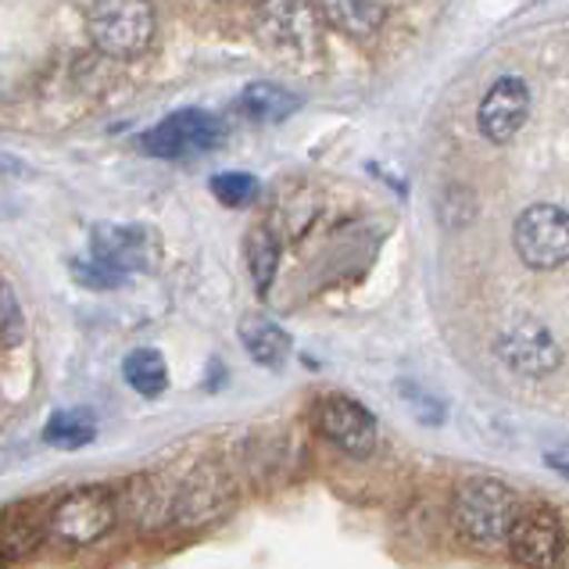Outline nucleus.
I'll use <instances>...</instances> for the list:
<instances>
[{"instance_id":"5","label":"nucleus","mask_w":569,"mask_h":569,"mask_svg":"<svg viewBox=\"0 0 569 569\" xmlns=\"http://www.w3.org/2000/svg\"><path fill=\"white\" fill-rule=\"evenodd\" d=\"M512 243L530 269H559L569 262V211L556 204H530L516 219Z\"/></svg>"},{"instance_id":"14","label":"nucleus","mask_w":569,"mask_h":569,"mask_svg":"<svg viewBox=\"0 0 569 569\" xmlns=\"http://www.w3.org/2000/svg\"><path fill=\"white\" fill-rule=\"evenodd\" d=\"M119 516L133 527H158L172 516L176 519V495H169L154 477H133L119 491Z\"/></svg>"},{"instance_id":"13","label":"nucleus","mask_w":569,"mask_h":569,"mask_svg":"<svg viewBox=\"0 0 569 569\" xmlns=\"http://www.w3.org/2000/svg\"><path fill=\"white\" fill-rule=\"evenodd\" d=\"M51 533L37 501H11L8 509H0V556L11 562H22L37 556L40 541Z\"/></svg>"},{"instance_id":"3","label":"nucleus","mask_w":569,"mask_h":569,"mask_svg":"<svg viewBox=\"0 0 569 569\" xmlns=\"http://www.w3.org/2000/svg\"><path fill=\"white\" fill-rule=\"evenodd\" d=\"M254 32L269 51L283 58H316L322 51L319 8L308 0H258Z\"/></svg>"},{"instance_id":"16","label":"nucleus","mask_w":569,"mask_h":569,"mask_svg":"<svg viewBox=\"0 0 569 569\" xmlns=\"http://www.w3.org/2000/svg\"><path fill=\"white\" fill-rule=\"evenodd\" d=\"M240 345L258 366L269 369H280L290 355V337L283 333V327H276L266 316H248L240 322Z\"/></svg>"},{"instance_id":"18","label":"nucleus","mask_w":569,"mask_h":569,"mask_svg":"<svg viewBox=\"0 0 569 569\" xmlns=\"http://www.w3.org/2000/svg\"><path fill=\"white\" fill-rule=\"evenodd\" d=\"M295 108H298L295 97H290L283 87H276V83H251L237 101V111H240V116H248L251 122H280Z\"/></svg>"},{"instance_id":"1","label":"nucleus","mask_w":569,"mask_h":569,"mask_svg":"<svg viewBox=\"0 0 569 569\" xmlns=\"http://www.w3.org/2000/svg\"><path fill=\"white\" fill-rule=\"evenodd\" d=\"M519 516V498L512 487L495 477H473L459 483L451 498V527L462 541L477 548L509 545V530Z\"/></svg>"},{"instance_id":"23","label":"nucleus","mask_w":569,"mask_h":569,"mask_svg":"<svg viewBox=\"0 0 569 569\" xmlns=\"http://www.w3.org/2000/svg\"><path fill=\"white\" fill-rule=\"evenodd\" d=\"M401 398L412 405V412H416L422 422H445V405H441V401H433L430 395H422L419 387L401 383Z\"/></svg>"},{"instance_id":"24","label":"nucleus","mask_w":569,"mask_h":569,"mask_svg":"<svg viewBox=\"0 0 569 569\" xmlns=\"http://www.w3.org/2000/svg\"><path fill=\"white\" fill-rule=\"evenodd\" d=\"M76 276H79V283H87V287H97V290H104V287H119L126 276H119L116 269H108L101 266L97 258H90V262H79L76 266Z\"/></svg>"},{"instance_id":"8","label":"nucleus","mask_w":569,"mask_h":569,"mask_svg":"<svg viewBox=\"0 0 569 569\" xmlns=\"http://www.w3.org/2000/svg\"><path fill=\"white\" fill-rule=\"evenodd\" d=\"M319 433L327 437L333 448L351 455V459H366L380 441L377 416H372L362 401L345 398V395H333L319 405Z\"/></svg>"},{"instance_id":"20","label":"nucleus","mask_w":569,"mask_h":569,"mask_svg":"<svg viewBox=\"0 0 569 569\" xmlns=\"http://www.w3.org/2000/svg\"><path fill=\"white\" fill-rule=\"evenodd\" d=\"M93 419L83 416V412H58L51 416V422L43 427V441L54 445V448H64V451H76L93 441Z\"/></svg>"},{"instance_id":"7","label":"nucleus","mask_w":569,"mask_h":569,"mask_svg":"<svg viewBox=\"0 0 569 569\" xmlns=\"http://www.w3.org/2000/svg\"><path fill=\"white\" fill-rule=\"evenodd\" d=\"M509 556L523 569H556L566 551V530L562 519L548 506L519 509L516 523L509 530Z\"/></svg>"},{"instance_id":"11","label":"nucleus","mask_w":569,"mask_h":569,"mask_svg":"<svg viewBox=\"0 0 569 569\" xmlns=\"http://www.w3.org/2000/svg\"><path fill=\"white\" fill-rule=\"evenodd\" d=\"M233 506V483L216 466H201L187 477V483L176 491V519L183 527H201L219 519Z\"/></svg>"},{"instance_id":"6","label":"nucleus","mask_w":569,"mask_h":569,"mask_svg":"<svg viewBox=\"0 0 569 569\" xmlns=\"http://www.w3.org/2000/svg\"><path fill=\"white\" fill-rule=\"evenodd\" d=\"M222 143V122L216 116L198 108L172 111L169 119H161L154 129L140 137V151L151 158H190L208 154Z\"/></svg>"},{"instance_id":"4","label":"nucleus","mask_w":569,"mask_h":569,"mask_svg":"<svg viewBox=\"0 0 569 569\" xmlns=\"http://www.w3.org/2000/svg\"><path fill=\"white\" fill-rule=\"evenodd\" d=\"M116 519H119V495L104 483H90L64 495L51 509V516H47V527H51V538H58L61 545L87 548L101 541L116 527Z\"/></svg>"},{"instance_id":"22","label":"nucleus","mask_w":569,"mask_h":569,"mask_svg":"<svg viewBox=\"0 0 569 569\" xmlns=\"http://www.w3.org/2000/svg\"><path fill=\"white\" fill-rule=\"evenodd\" d=\"M26 333V316L19 308V298H14V290L0 280V340L4 345H14V340H22Z\"/></svg>"},{"instance_id":"12","label":"nucleus","mask_w":569,"mask_h":569,"mask_svg":"<svg viewBox=\"0 0 569 569\" xmlns=\"http://www.w3.org/2000/svg\"><path fill=\"white\" fill-rule=\"evenodd\" d=\"M530 116V93L527 83L516 76L498 79L480 101V133L495 143H509Z\"/></svg>"},{"instance_id":"26","label":"nucleus","mask_w":569,"mask_h":569,"mask_svg":"<svg viewBox=\"0 0 569 569\" xmlns=\"http://www.w3.org/2000/svg\"><path fill=\"white\" fill-rule=\"evenodd\" d=\"M0 569H11V559H4V556H0Z\"/></svg>"},{"instance_id":"19","label":"nucleus","mask_w":569,"mask_h":569,"mask_svg":"<svg viewBox=\"0 0 569 569\" xmlns=\"http://www.w3.org/2000/svg\"><path fill=\"white\" fill-rule=\"evenodd\" d=\"M276 266H280V240L269 230V226H254L248 233V269H251V280L258 287V295H266L272 287V276Z\"/></svg>"},{"instance_id":"9","label":"nucleus","mask_w":569,"mask_h":569,"mask_svg":"<svg viewBox=\"0 0 569 569\" xmlns=\"http://www.w3.org/2000/svg\"><path fill=\"white\" fill-rule=\"evenodd\" d=\"M90 251L97 262L116 269L119 276L154 269L158 262V240L148 226H93Z\"/></svg>"},{"instance_id":"17","label":"nucleus","mask_w":569,"mask_h":569,"mask_svg":"<svg viewBox=\"0 0 569 569\" xmlns=\"http://www.w3.org/2000/svg\"><path fill=\"white\" fill-rule=\"evenodd\" d=\"M122 377L143 398H161V395H166V387H169L166 359H161V351H154V348H137L133 355H126Z\"/></svg>"},{"instance_id":"10","label":"nucleus","mask_w":569,"mask_h":569,"mask_svg":"<svg viewBox=\"0 0 569 569\" xmlns=\"http://www.w3.org/2000/svg\"><path fill=\"white\" fill-rule=\"evenodd\" d=\"M498 355L512 372H523V377H533V380L556 372L562 362L556 337H551L541 322H519V327L506 330L498 340Z\"/></svg>"},{"instance_id":"21","label":"nucleus","mask_w":569,"mask_h":569,"mask_svg":"<svg viewBox=\"0 0 569 569\" xmlns=\"http://www.w3.org/2000/svg\"><path fill=\"white\" fill-rule=\"evenodd\" d=\"M211 193H216V201H222L226 208H243L258 198V180L248 172H219L216 180H211Z\"/></svg>"},{"instance_id":"2","label":"nucleus","mask_w":569,"mask_h":569,"mask_svg":"<svg viewBox=\"0 0 569 569\" xmlns=\"http://www.w3.org/2000/svg\"><path fill=\"white\" fill-rule=\"evenodd\" d=\"M87 29L104 58L133 61L154 40V4L151 0H93Z\"/></svg>"},{"instance_id":"15","label":"nucleus","mask_w":569,"mask_h":569,"mask_svg":"<svg viewBox=\"0 0 569 569\" xmlns=\"http://www.w3.org/2000/svg\"><path fill=\"white\" fill-rule=\"evenodd\" d=\"M322 14L333 29L348 32L355 40L372 37L387 19V0H322Z\"/></svg>"},{"instance_id":"25","label":"nucleus","mask_w":569,"mask_h":569,"mask_svg":"<svg viewBox=\"0 0 569 569\" xmlns=\"http://www.w3.org/2000/svg\"><path fill=\"white\" fill-rule=\"evenodd\" d=\"M545 462L556 469V473H562L569 480V455H545Z\"/></svg>"}]
</instances>
